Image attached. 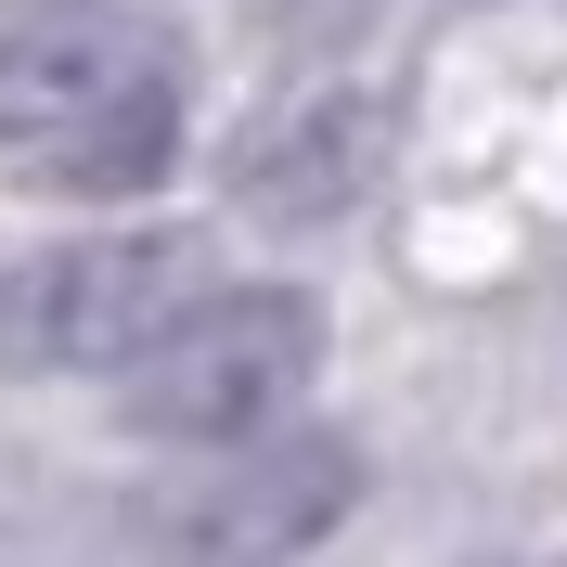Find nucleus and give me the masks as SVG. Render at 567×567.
I'll list each match as a JSON object with an SVG mask.
<instances>
[{"instance_id":"39448f33","label":"nucleus","mask_w":567,"mask_h":567,"mask_svg":"<svg viewBox=\"0 0 567 567\" xmlns=\"http://www.w3.org/2000/svg\"><path fill=\"white\" fill-rule=\"evenodd\" d=\"M388 181V104L374 91H297L233 142V207L271 233H322Z\"/></svg>"},{"instance_id":"423d86ee","label":"nucleus","mask_w":567,"mask_h":567,"mask_svg":"<svg viewBox=\"0 0 567 567\" xmlns=\"http://www.w3.org/2000/svg\"><path fill=\"white\" fill-rule=\"evenodd\" d=\"M168 168H181V78H168V91H142L130 116H104L91 142L39 155L27 194H52V207H130V194H155Z\"/></svg>"},{"instance_id":"0eeeda50","label":"nucleus","mask_w":567,"mask_h":567,"mask_svg":"<svg viewBox=\"0 0 567 567\" xmlns=\"http://www.w3.org/2000/svg\"><path fill=\"white\" fill-rule=\"evenodd\" d=\"M0 13H91V0H0Z\"/></svg>"},{"instance_id":"f257e3e1","label":"nucleus","mask_w":567,"mask_h":567,"mask_svg":"<svg viewBox=\"0 0 567 567\" xmlns=\"http://www.w3.org/2000/svg\"><path fill=\"white\" fill-rule=\"evenodd\" d=\"M219 297L207 233L130 219V233H78L0 271V361L13 374H130Z\"/></svg>"},{"instance_id":"20e7f679","label":"nucleus","mask_w":567,"mask_h":567,"mask_svg":"<svg viewBox=\"0 0 567 567\" xmlns=\"http://www.w3.org/2000/svg\"><path fill=\"white\" fill-rule=\"evenodd\" d=\"M168 78H181V39L116 13V0H91V13H0V155L39 168V155L91 142L104 116H130Z\"/></svg>"},{"instance_id":"7ed1b4c3","label":"nucleus","mask_w":567,"mask_h":567,"mask_svg":"<svg viewBox=\"0 0 567 567\" xmlns=\"http://www.w3.org/2000/svg\"><path fill=\"white\" fill-rule=\"evenodd\" d=\"M361 452L336 425H284L246 452H194L168 491H142V555L155 567H297L349 529Z\"/></svg>"},{"instance_id":"f03ea898","label":"nucleus","mask_w":567,"mask_h":567,"mask_svg":"<svg viewBox=\"0 0 567 567\" xmlns=\"http://www.w3.org/2000/svg\"><path fill=\"white\" fill-rule=\"evenodd\" d=\"M322 374V297L310 284H219L155 361L116 374V425L155 452H246L284 439Z\"/></svg>"}]
</instances>
